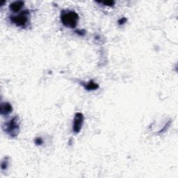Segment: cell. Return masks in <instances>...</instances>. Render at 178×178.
<instances>
[{
	"instance_id": "cell-11",
	"label": "cell",
	"mask_w": 178,
	"mask_h": 178,
	"mask_svg": "<svg viewBox=\"0 0 178 178\" xmlns=\"http://www.w3.org/2000/svg\"><path fill=\"white\" fill-rule=\"evenodd\" d=\"M127 19L125 18V17H122V18L118 20V23L119 25H123L124 24H125L126 22H127Z\"/></svg>"
},
{
	"instance_id": "cell-12",
	"label": "cell",
	"mask_w": 178,
	"mask_h": 178,
	"mask_svg": "<svg viewBox=\"0 0 178 178\" xmlns=\"http://www.w3.org/2000/svg\"><path fill=\"white\" fill-rule=\"evenodd\" d=\"M170 125H171V122H169L168 123V125L166 124V125L164 126V127H163V128L162 129V130L159 131V133H162V132H163V131H165L166 130V129H168V127H169V126H170Z\"/></svg>"
},
{
	"instance_id": "cell-8",
	"label": "cell",
	"mask_w": 178,
	"mask_h": 178,
	"mask_svg": "<svg viewBox=\"0 0 178 178\" xmlns=\"http://www.w3.org/2000/svg\"><path fill=\"white\" fill-rule=\"evenodd\" d=\"M8 163H9V162H8V157H4V159L2 160V162L1 163V169L2 171H6L8 168Z\"/></svg>"
},
{
	"instance_id": "cell-13",
	"label": "cell",
	"mask_w": 178,
	"mask_h": 178,
	"mask_svg": "<svg viewBox=\"0 0 178 178\" xmlns=\"http://www.w3.org/2000/svg\"><path fill=\"white\" fill-rule=\"evenodd\" d=\"M76 33H77V34H79V35H81V36H84L85 34V31L84 30H77L76 31Z\"/></svg>"
},
{
	"instance_id": "cell-3",
	"label": "cell",
	"mask_w": 178,
	"mask_h": 178,
	"mask_svg": "<svg viewBox=\"0 0 178 178\" xmlns=\"http://www.w3.org/2000/svg\"><path fill=\"white\" fill-rule=\"evenodd\" d=\"M29 16H30L29 11L25 10L23 11L18 16H10L9 19L10 21L12 22L13 24H16L17 27L24 28L28 24Z\"/></svg>"
},
{
	"instance_id": "cell-7",
	"label": "cell",
	"mask_w": 178,
	"mask_h": 178,
	"mask_svg": "<svg viewBox=\"0 0 178 178\" xmlns=\"http://www.w3.org/2000/svg\"><path fill=\"white\" fill-rule=\"evenodd\" d=\"M82 85L84 86L86 90L89 91L97 90V89L99 88V85L97 84L96 82H95L93 80H91V81H89L87 83H84V84Z\"/></svg>"
},
{
	"instance_id": "cell-2",
	"label": "cell",
	"mask_w": 178,
	"mask_h": 178,
	"mask_svg": "<svg viewBox=\"0 0 178 178\" xmlns=\"http://www.w3.org/2000/svg\"><path fill=\"white\" fill-rule=\"evenodd\" d=\"M20 121L18 116H13L10 120L3 125V130L6 134L11 138H16L18 136L20 132Z\"/></svg>"
},
{
	"instance_id": "cell-6",
	"label": "cell",
	"mask_w": 178,
	"mask_h": 178,
	"mask_svg": "<svg viewBox=\"0 0 178 178\" xmlns=\"http://www.w3.org/2000/svg\"><path fill=\"white\" fill-rule=\"evenodd\" d=\"M24 2L22 1H16L11 3L9 6V8L13 13H18L22 7H24Z\"/></svg>"
},
{
	"instance_id": "cell-4",
	"label": "cell",
	"mask_w": 178,
	"mask_h": 178,
	"mask_svg": "<svg viewBox=\"0 0 178 178\" xmlns=\"http://www.w3.org/2000/svg\"><path fill=\"white\" fill-rule=\"evenodd\" d=\"M84 122V116L82 113H76L74 115L73 120V131L74 133L78 134L82 130L83 124Z\"/></svg>"
},
{
	"instance_id": "cell-1",
	"label": "cell",
	"mask_w": 178,
	"mask_h": 178,
	"mask_svg": "<svg viewBox=\"0 0 178 178\" xmlns=\"http://www.w3.org/2000/svg\"><path fill=\"white\" fill-rule=\"evenodd\" d=\"M79 16L75 11L65 10L63 11L61 14V21L65 27L74 29L79 22Z\"/></svg>"
},
{
	"instance_id": "cell-10",
	"label": "cell",
	"mask_w": 178,
	"mask_h": 178,
	"mask_svg": "<svg viewBox=\"0 0 178 178\" xmlns=\"http://www.w3.org/2000/svg\"><path fill=\"white\" fill-rule=\"evenodd\" d=\"M34 141H35L36 145H41L42 144V143H43V140H42V138H41V137L36 138V139H35V140H34Z\"/></svg>"
},
{
	"instance_id": "cell-9",
	"label": "cell",
	"mask_w": 178,
	"mask_h": 178,
	"mask_svg": "<svg viewBox=\"0 0 178 178\" xmlns=\"http://www.w3.org/2000/svg\"><path fill=\"white\" fill-rule=\"evenodd\" d=\"M99 4H102L105 6H108V7H113L115 5L114 1H106V2H97Z\"/></svg>"
},
{
	"instance_id": "cell-5",
	"label": "cell",
	"mask_w": 178,
	"mask_h": 178,
	"mask_svg": "<svg viewBox=\"0 0 178 178\" xmlns=\"http://www.w3.org/2000/svg\"><path fill=\"white\" fill-rule=\"evenodd\" d=\"M13 111V107L10 103L2 102L0 106V113L2 116H8Z\"/></svg>"
}]
</instances>
